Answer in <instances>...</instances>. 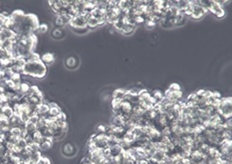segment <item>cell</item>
Masks as SVG:
<instances>
[{"label": "cell", "instance_id": "obj_32", "mask_svg": "<svg viewBox=\"0 0 232 164\" xmlns=\"http://www.w3.org/2000/svg\"><path fill=\"white\" fill-rule=\"evenodd\" d=\"M36 164H52V163H51V160H50L47 156L43 155Z\"/></svg>", "mask_w": 232, "mask_h": 164}, {"label": "cell", "instance_id": "obj_5", "mask_svg": "<svg viewBox=\"0 0 232 164\" xmlns=\"http://www.w3.org/2000/svg\"><path fill=\"white\" fill-rule=\"evenodd\" d=\"M135 27L137 26H135V25H131V24H124V26H123V28H122V34L123 35H131V34H133L134 32H135Z\"/></svg>", "mask_w": 232, "mask_h": 164}, {"label": "cell", "instance_id": "obj_34", "mask_svg": "<svg viewBox=\"0 0 232 164\" xmlns=\"http://www.w3.org/2000/svg\"><path fill=\"white\" fill-rule=\"evenodd\" d=\"M24 139H25V142H26L27 145H31L34 142V139H33V137H32V135H27Z\"/></svg>", "mask_w": 232, "mask_h": 164}, {"label": "cell", "instance_id": "obj_19", "mask_svg": "<svg viewBox=\"0 0 232 164\" xmlns=\"http://www.w3.org/2000/svg\"><path fill=\"white\" fill-rule=\"evenodd\" d=\"M131 131V133H133V134L135 135V138L140 137L141 135H142V133H144V132H142V128L141 126H135Z\"/></svg>", "mask_w": 232, "mask_h": 164}, {"label": "cell", "instance_id": "obj_14", "mask_svg": "<svg viewBox=\"0 0 232 164\" xmlns=\"http://www.w3.org/2000/svg\"><path fill=\"white\" fill-rule=\"evenodd\" d=\"M62 112H63V110L61 109V108H60V106H57V108H54V109H50L48 115H49V116L55 117V119H56V117L58 116Z\"/></svg>", "mask_w": 232, "mask_h": 164}, {"label": "cell", "instance_id": "obj_8", "mask_svg": "<svg viewBox=\"0 0 232 164\" xmlns=\"http://www.w3.org/2000/svg\"><path fill=\"white\" fill-rule=\"evenodd\" d=\"M151 95H152V99H155L156 103L160 102V101L163 99V92H162L160 90H153Z\"/></svg>", "mask_w": 232, "mask_h": 164}, {"label": "cell", "instance_id": "obj_22", "mask_svg": "<svg viewBox=\"0 0 232 164\" xmlns=\"http://www.w3.org/2000/svg\"><path fill=\"white\" fill-rule=\"evenodd\" d=\"M48 29H49V26L46 23H42V24H40L39 25V27H38V30H37V34L39 33V34H45L46 32L48 31Z\"/></svg>", "mask_w": 232, "mask_h": 164}, {"label": "cell", "instance_id": "obj_31", "mask_svg": "<svg viewBox=\"0 0 232 164\" xmlns=\"http://www.w3.org/2000/svg\"><path fill=\"white\" fill-rule=\"evenodd\" d=\"M42 136L43 135L41 134V132H39V131H35V132L32 134V137H33L34 142H37V143H39V141H40Z\"/></svg>", "mask_w": 232, "mask_h": 164}, {"label": "cell", "instance_id": "obj_36", "mask_svg": "<svg viewBox=\"0 0 232 164\" xmlns=\"http://www.w3.org/2000/svg\"><path fill=\"white\" fill-rule=\"evenodd\" d=\"M212 95H213V98L216 99H220L221 98H222V95H221L218 91H214V92H212Z\"/></svg>", "mask_w": 232, "mask_h": 164}, {"label": "cell", "instance_id": "obj_12", "mask_svg": "<svg viewBox=\"0 0 232 164\" xmlns=\"http://www.w3.org/2000/svg\"><path fill=\"white\" fill-rule=\"evenodd\" d=\"M60 18H61V20H62V22L64 23V25H69V23H70V21L72 20V18L73 17L70 15V14H68V13H62V14H60V15H58Z\"/></svg>", "mask_w": 232, "mask_h": 164}, {"label": "cell", "instance_id": "obj_33", "mask_svg": "<svg viewBox=\"0 0 232 164\" xmlns=\"http://www.w3.org/2000/svg\"><path fill=\"white\" fill-rule=\"evenodd\" d=\"M39 120V116L37 115H32L31 116H29V120H28V122H31L33 124H37Z\"/></svg>", "mask_w": 232, "mask_h": 164}, {"label": "cell", "instance_id": "obj_6", "mask_svg": "<svg viewBox=\"0 0 232 164\" xmlns=\"http://www.w3.org/2000/svg\"><path fill=\"white\" fill-rule=\"evenodd\" d=\"M1 115L2 116L4 117L6 119H9L14 115V112H13V109L11 108L10 105H7L5 108H3L1 109Z\"/></svg>", "mask_w": 232, "mask_h": 164}, {"label": "cell", "instance_id": "obj_21", "mask_svg": "<svg viewBox=\"0 0 232 164\" xmlns=\"http://www.w3.org/2000/svg\"><path fill=\"white\" fill-rule=\"evenodd\" d=\"M76 65H77V61L74 57H69V58L66 60V66L68 68H71V69H72V68H74Z\"/></svg>", "mask_w": 232, "mask_h": 164}, {"label": "cell", "instance_id": "obj_29", "mask_svg": "<svg viewBox=\"0 0 232 164\" xmlns=\"http://www.w3.org/2000/svg\"><path fill=\"white\" fill-rule=\"evenodd\" d=\"M134 20H135V26H138V25L145 24V18L142 16H135V18H134Z\"/></svg>", "mask_w": 232, "mask_h": 164}, {"label": "cell", "instance_id": "obj_38", "mask_svg": "<svg viewBox=\"0 0 232 164\" xmlns=\"http://www.w3.org/2000/svg\"><path fill=\"white\" fill-rule=\"evenodd\" d=\"M48 106H49V109H50L57 108V106H59V105H58V103H57L56 102H50L49 105H48Z\"/></svg>", "mask_w": 232, "mask_h": 164}, {"label": "cell", "instance_id": "obj_39", "mask_svg": "<svg viewBox=\"0 0 232 164\" xmlns=\"http://www.w3.org/2000/svg\"><path fill=\"white\" fill-rule=\"evenodd\" d=\"M3 119V116H2V115H1V112H0V120H1Z\"/></svg>", "mask_w": 232, "mask_h": 164}, {"label": "cell", "instance_id": "obj_17", "mask_svg": "<svg viewBox=\"0 0 232 164\" xmlns=\"http://www.w3.org/2000/svg\"><path fill=\"white\" fill-rule=\"evenodd\" d=\"M21 133H22V129H20L18 126L10 128V134H11V136L20 138L21 137Z\"/></svg>", "mask_w": 232, "mask_h": 164}, {"label": "cell", "instance_id": "obj_16", "mask_svg": "<svg viewBox=\"0 0 232 164\" xmlns=\"http://www.w3.org/2000/svg\"><path fill=\"white\" fill-rule=\"evenodd\" d=\"M165 156V152L163 150H156L155 152V154L152 155V158L159 162V161H162V159Z\"/></svg>", "mask_w": 232, "mask_h": 164}, {"label": "cell", "instance_id": "obj_3", "mask_svg": "<svg viewBox=\"0 0 232 164\" xmlns=\"http://www.w3.org/2000/svg\"><path fill=\"white\" fill-rule=\"evenodd\" d=\"M131 110H133V105L128 102H123L121 105V113L122 115H131Z\"/></svg>", "mask_w": 232, "mask_h": 164}, {"label": "cell", "instance_id": "obj_1", "mask_svg": "<svg viewBox=\"0 0 232 164\" xmlns=\"http://www.w3.org/2000/svg\"><path fill=\"white\" fill-rule=\"evenodd\" d=\"M24 75L30 78H36V79H42L47 74V67L41 61L40 62H27L23 68Z\"/></svg>", "mask_w": 232, "mask_h": 164}, {"label": "cell", "instance_id": "obj_10", "mask_svg": "<svg viewBox=\"0 0 232 164\" xmlns=\"http://www.w3.org/2000/svg\"><path fill=\"white\" fill-rule=\"evenodd\" d=\"M109 149H110V153H111V156H112V157L119 156L123 151V148L121 147L119 144L113 146V147H109Z\"/></svg>", "mask_w": 232, "mask_h": 164}, {"label": "cell", "instance_id": "obj_13", "mask_svg": "<svg viewBox=\"0 0 232 164\" xmlns=\"http://www.w3.org/2000/svg\"><path fill=\"white\" fill-rule=\"evenodd\" d=\"M25 130L27 131V133L29 135H32L35 131H37L36 124H33L31 122H26V126H25Z\"/></svg>", "mask_w": 232, "mask_h": 164}, {"label": "cell", "instance_id": "obj_37", "mask_svg": "<svg viewBox=\"0 0 232 164\" xmlns=\"http://www.w3.org/2000/svg\"><path fill=\"white\" fill-rule=\"evenodd\" d=\"M211 95H212V91H210V90H205L204 91V95H203V98L204 99H207L209 97H211Z\"/></svg>", "mask_w": 232, "mask_h": 164}, {"label": "cell", "instance_id": "obj_35", "mask_svg": "<svg viewBox=\"0 0 232 164\" xmlns=\"http://www.w3.org/2000/svg\"><path fill=\"white\" fill-rule=\"evenodd\" d=\"M83 17H84V19L88 22V21L90 20L91 18H93V15H92L91 12H85V13L83 14Z\"/></svg>", "mask_w": 232, "mask_h": 164}, {"label": "cell", "instance_id": "obj_25", "mask_svg": "<svg viewBox=\"0 0 232 164\" xmlns=\"http://www.w3.org/2000/svg\"><path fill=\"white\" fill-rule=\"evenodd\" d=\"M169 90L171 92H177V91H181V87H180L179 84H177V83H172V84H171V85H169Z\"/></svg>", "mask_w": 232, "mask_h": 164}, {"label": "cell", "instance_id": "obj_27", "mask_svg": "<svg viewBox=\"0 0 232 164\" xmlns=\"http://www.w3.org/2000/svg\"><path fill=\"white\" fill-rule=\"evenodd\" d=\"M144 25H145V27L147 28V29H155V28L156 27V24L155 22H152L151 19L145 20V22Z\"/></svg>", "mask_w": 232, "mask_h": 164}, {"label": "cell", "instance_id": "obj_4", "mask_svg": "<svg viewBox=\"0 0 232 164\" xmlns=\"http://www.w3.org/2000/svg\"><path fill=\"white\" fill-rule=\"evenodd\" d=\"M126 92H127V89H123V88L116 89L112 94V99H122L123 101Z\"/></svg>", "mask_w": 232, "mask_h": 164}, {"label": "cell", "instance_id": "obj_7", "mask_svg": "<svg viewBox=\"0 0 232 164\" xmlns=\"http://www.w3.org/2000/svg\"><path fill=\"white\" fill-rule=\"evenodd\" d=\"M0 31H1V33H2L3 36H4L5 39H12V38H14L16 36L15 32H14L13 30H11V29H8V28L1 27Z\"/></svg>", "mask_w": 232, "mask_h": 164}, {"label": "cell", "instance_id": "obj_30", "mask_svg": "<svg viewBox=\"0 0 232 164\" xmlns=\"http://www.w3.org/2000/svg\"><path fill=\"white\" fill-rule=\"evenodd\" d=\"M16 146L20 149V150H21V149H24L25 147H26L27 144H26V142H25L24 138H19L18 141H17V143H16Z\"/></svg>", "mask_w": 232, "mask_h": 164}, {"label": "cell", "instance_id": "obj_15", "mask_svg": "<svg viewBox=\"0 0 232 164\" xmlns=\"http://www.w3.org/2000/svg\"><path fill=\"white\" fill-rule=\"evenodd\" d=\"M99 27V20L96 18H91L90 20L87 22V28L88 29H95V28Z\"/></svg>", "mask_w": 232, "mask_h": 164}, {"label": "cell", "instance_id": "obj_9", "mask_svg": "<svg viewBox=\"0 0 232 164\" xmlns=\"http://www.w3.org/2000/svg\"><path fill=\"white\" fill-rule=\"evenodd\" d=\"M26 61L27 62H31V63H35V62H40L41 61V57L40 55L36 52H32L29 55L26 57Z\"/></svg>", "mask_w": 232, "mask_h": 164}, {"label": "cell", "instance_id": "obj_26", "mask_svg": "<svg viewBox=\"0 0 232 164\" xmlns=\"http://www.w3.org/2000/svg\"><path fill=\"white\" fill-rule=\"evenodd\" d=\"M54 24H55V26L57 27V28H59V29H61V28H63V27H65V25H64V23L62 22V20H61V18L57 15L56 17H55V19H54Z\"/></svg>", "mask_w": 232, "mask_h": 164}, {"label": "cell", "instance_id": "obj_24", "mask_svg": "<svg viewBox=\"0 0 232 164\" xmlns=\"http://www.w3.org/2000/svg\"><path fill=\"white\" fill-rule=\"evenodd\" d=\"M30 148H31V153H36V152H41V149H40V144L37 143V142H33L31 145H30Z\"/></svg>", "mask_w": 232, "mask_h": 164}, {"label": "cell", "instance_id": "obj_23", "mask_svg": "<svg viewBox=\"0 0 232 164\" xmlns=\"http://www.w3.org/2000/svg\"><path fill=\"white\" fill-rule=\"evenodd\" d=\"M26 63H27L26 59L23 58V57H18V58L15 60V65L20 68H24V66L26 65Z\"/></svg>", "mask_w": 232, "mask_h": 164}, {"label": "cell", "instance_id": "obj_2", "mask_svg": "<svg viewBox=\"0 0 232 164\" xmlns=\"http://www.w3.org/2000/svg\"><path fill=\"white\" fill-rule=\"evenodd\" d=\"M41 62L44 64L46 67L51 66L55 62V56L52 53H44L41 56Z\"/></svg>", "mask_w": 232, "mask_h": 164}, {"label": "cell", "instance_id": "obj_28", "mask_svg": "<svg viewBox=\"0 0 232 164\" xmlns=\"http://www.w3.org/2000/svg\"><path fill=\"white\" fill-rule=\"evenodd\" d=\"M56 120L58 122H67V115H66V113L64 112H62L58 116L56 117Z\"/></svg>", "mask_w": 232, "mask_h": 164}, {"label": "cell", "instance_id": "obj_18", "mask_svg": "<svg viewBox=\"0 0 232 164\" xmlns=\"http://www.w3.org/2000/svg\"><path fill=\"white\" fill-rule=\"evenodd\" d=\"M43 156L42 152H36V153H31L30 155V161H32L33 163L36 164L39 160H40V158Z\"/></svg>", "mask_w": 232, "mask_h": 164}, {"label": "cell", "instance_id": "obj_20", "mask_svg": "<svg viewBox=\"0 0 232 164\" xmlns=\"http://www.w3.org/2000/svg\"><path fill=\"white\" fill-rule=\"evenodd\" d=\"M52 37L57 38V39H60L63 37V30L62 29H59V28H56V29H53L52 32Z\"/></svg>", "mask_w": 232, "mask_h": 164}, {"label": "cell", "instance_id": "obj_11", "mask_svg": "<svg viewBox=\"0 0 232 164\" xmlns=\"http://www.w3.org/2000/svg\"><path fill=\"white\" fill-rule=\"evenodd\" d=\"M12 44H13V42L11 41V39H5V40H3L1 42V44H0V47H1L2 49L6 50V51L9 53L10 49H11Z\"/></svg>", "mask_w": 232, "mask_h": 164}]
</instances>
